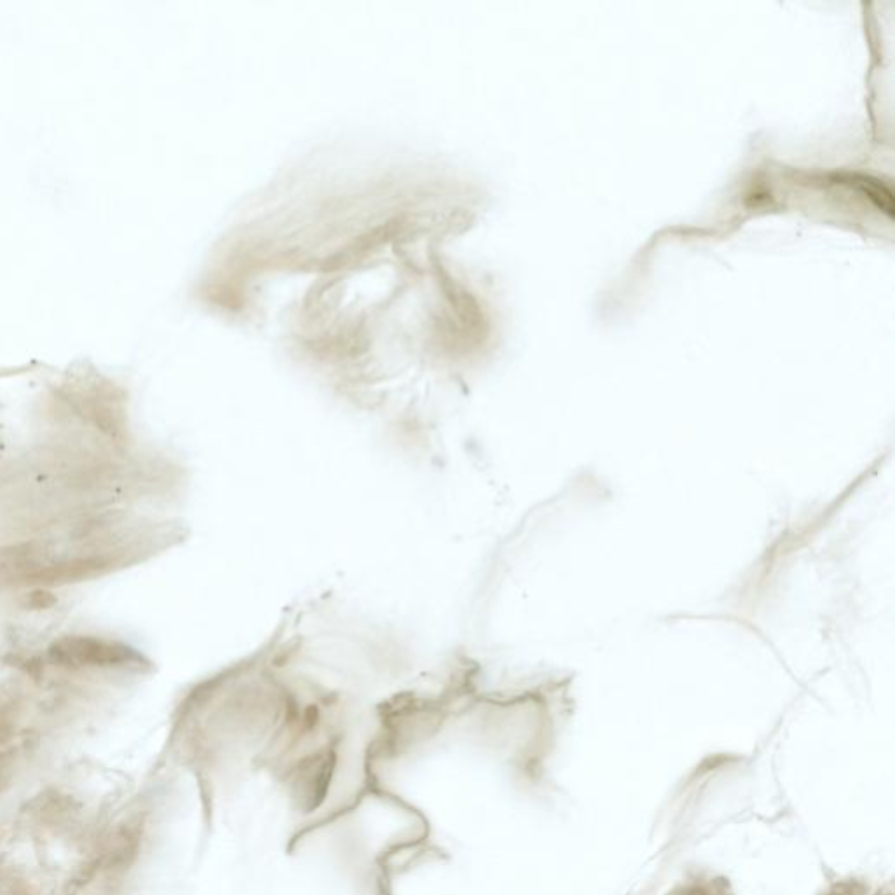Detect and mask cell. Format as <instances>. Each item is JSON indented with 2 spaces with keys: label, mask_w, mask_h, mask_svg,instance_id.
<instances>
[{
  "label": "cell",
  "mask_w": 895,
  "mask_h": 895,
  "mask_svg": "<svg viewBox=\"0 0 895 895\" xmlns=\"http://www.w3.org/2000/svg\"><path fill=\"white\" fill-rule=\"evenodd\" d=\"M838 181H841V184H845V186L861 191L862 195L868 196L869 200L875 203L878 209L892 216V209H894L892 195H890L889 189L883 186L882 182L875 181V179L866 177V175L852 174L840 175Z\"/></svg>",
  "instance_id": "6da1fadb"
}]
</instances>
